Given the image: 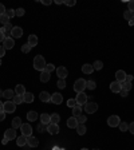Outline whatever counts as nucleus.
I'll list each match as a JSON object with an SVG mask.
<instances>
[{
	"mask_svg": "<svg viewBox=\"0 0 134 150\" xmlns=\"http://www.w3.org/2000/svg\"><path fill=\"white\" fill-rule=\"evenodd\" d=\"M95 87H97V83H95L94 80H86V88H89V90H94Z\"/></svg>",
	"mask_w": 134,
	"mask_h": 150,
	"instance_id": "obj_35",
	"label": "nucleus"
},
{
	"mask_svg": "<svg viewBox=\"0 0 134 150\" xmlns=\"http://www.w3.org/2000/svg\"><path fill=\"white\" fill-rule=\"evenodd\" d=\"M76 121H78V125H83L87 121V117L86 115H83V114H80V115H78L76 117Z\"/></svg>",
	"mask_w": 134,
	"mask_h": 150,
	"instance_id": "obj_37",
	"label": "nucleus"
},
{
	"mask_svg": "<svg viewBox=\"0 0 134 150\" xmlns=\"http://www.w3.org/2000/svg\"><path fill=\"white\" fill-rule=\"evenodd\" d=\"M75 0H68V1H64V4L68 5V7H72V5H75Z\"/></svg>",
	"mask_w": 134,
	"mask_h": 150,
	"instance_id": "obj_48",
	"label": "nucleus"
},
{
	"mask_svg": "<svg viewBox=\"0 0 134 150\" xmlns=\"http://www.w3.org/2000/svg\"><path fill=\"white\" fill-rule=\"evenodd\" d=\"M12 28H13V26L12 24H11V23H7V24H4V26H3V28H1V30H0V31L1 32H9V34H11V31H12Z\"/></svg>",
	"mask_w": 134,
	"mask_h": 150,
	"instance_id": "obj_29",
	"label": "nucleus"
},
{
	"mask_svg": "<svg viewBox=\"0 0 134 150\" xmlns=\"http://www.w3.org/2000/svg\"><path fill=\"white\" fill-rule=\"evenodd\" d=\"M127 93H129V91H126V90H121L119 91V94L122 97H127Z\"/></svg>",
	"mask_w": 134,
	"mask_h": 150,
	"instance_id": "obj_56",
	"label": "nucleus"
},
{
	"mask_svg": "<svg viewBox=\"0 0 134 150\" xmlns=\"http://www.w3.org/2000/svg\"><path fill=\"white\" fill-rule=\"evenodd\" d=\"M126 72L123 70H118L115 72V80L117 82H119V83H123L125 82V79H126Z\"/></svg>",
	"mask_w": 134,
	"mask_h": 150,
	"instance_id": "obj_10",
	"label": "nucleus"
},
{
	"mask_svg": "<svg viewBox=\"0 0 134 150\" xmlns=\"http://www.w3.org/2000/svg\"><path fill=\"white\" fill-rule=\"evenodd\" d=\"M13 46H15V40H13V38L12 36H7L5 40L3 42V47H4L5 50H11V48H13Z\"/></svg>",
	"mask_w": 134,
	"mask_h": 150,
	"instance_id": "obj_8",
	"label": "nucleus"
},
{
	"mask_svg": "<svg viewBox=\"0 0 134 150\" xmlns=\"http://www.w3.org/2000/svg\"><path fill=\"white\" fill-rule=\"evenodd\" d=\"M4 138H7L8 141L15 139V138H16V130H15V129H7L4 131Z\"/></svg>",
	"mask_w": 134,
	"mask_h": 150,
	"instance_id": "obj_9",
	"label": "nucleus"
},
{
	"mask_svg": "<svg viewBox=\"0 0 134 150\" xmlns=\"http://www.w3.org/2000/svg\"><path fill=\"white\" fill-rule=\"evenodd\" d=\"M23 98H24V102H26V103H32V102H34V94L32 93H27L26 91V94L23 95Z\"/></svg>",
	"mask_w": 134,
	"mask_h": 150,
	"instance_id": "obj_27",
	"label": "nucleus"
},
{
	"mask_svg": "<svg viewBox=\"0 0 134 150\" xmlns=\"http://www.w3.org/2000/svg\"><path fill=\"white\" fill-rule=\"evenodd\" d=\"M76 131H78V135H85L86 134V126L85 125H78Z\"/></svg>",
	"mask_w": 134,
	"mask_h": 150,
	"instance_id": "obj_34",
	"label": "nucleus"
},
{
	"mask_svg": "<svg viewBox=\"0 0 134 150\" xmlns=\"http://www.w3.org/2000/svg\"><path fill=\"white\" fill-rule=\"evenodd\" d=\"M22 119L19 118V117H16V118H13L12 119V129H19V127H22Z\"/></svg>",
	"mask_w": 134,
	"mask_h": 150,
	"instance_id": "obj_26",
	"label": "nucleus"
},
{
	"mask_svg": "<svg viewBox=\"0 0 134 150\" xmlns=\"http://www.w3.org/2000/svg\"><path fill=\"white\" fill-rule=\"evenodd\" d=\"M0 93H1V91H0Z\"/></svg>",
	"mask_w": 134,
	"mask_h": 150,
	"instance_id": "obj_64",
	"label": "nucleus"
},
{
	"mask_svg": "<svg viewBox=\"0 0 134 150\" xmlns=\"http://www.w3.org/2000/svg\"><path fill=\"white\" fill-rule=\"evenodd\" d=\"M82 114V107L79 105H76L74 109H72V117H78V115Z\"/></svg>",
	"mask_w": 134,
	"mask_h": 150,
	"instance_id": "obj_33",
	"label": "nucleus"
},
{
	"mask_svg": "<svg viewBox=\"0 0 134 150\" xmlns=\"http://www.w3.org/2000/svg\"><path fill=\"white\" fill-rule=\"evenodd\" d=\"M119 123H121V119L118 115H110V117L107 118V125H109L110 127H117Z\"/></svg>",
	"mask_w": 134,
	"mask_h": 150,
	"instance_id": "obj_5",
	"label": "nucleus"
},
{
	"mask_svg": "<svg viewBox=\"0 0 134 150\" xmlns=\"http://www.w3.org/2000/svg\"><path fill=\"white\" fill-rule=\"evenodd\" d=\"M122 84V90H126V91H130L131 90V83H127V82H123Z\"/></svg>",
	"mask_w": 134,
	"mask_h": 150,
	"instance_id": "obj_41",
	"label": "nucleus"
},
{
	"mask_svg": "<svg viewBox=\"0 0 134 150\" xmlns=\"http://www.w3.org/2000/svg\"><path fill=\"white\" fill-rule=\"evenodd\" d=\"M20 130H22V135H24V137H31L32 135V127H31V125L30 123L22 125Z\"/></svg>",
	"mask_w": 134,
	"mask_h": 150,
	"instance_id": "obj_6",
	"label": "nucleus"
},
{
	"mask_svg": "<svg viewBox=\"0 0 134 150\" xmlns=\"http://www.w3.org/2000/svg\"><path fill=\"white\" fill-rule=\"evenodd\" d=\"M46 66H47V63H46L44 58L42 56V55H36L35 58H34V68L38 71H42L46 70Z\"/></svg>",
	"mask_w": 134,
	"mask_h": 150,
	"instance_id": "obj_1",
	"label": "nucleus"
},
{
	"mask_svg": "<svg viewBox=\"0 0 134 150\" xmlns=\"http://www.w3.org/2000/svg\"><path fill=\"white\" fill-rule=\"evenodd\" d=\"M24 12H26V11H24V8L15 9V15H16V16H23V15H24Z\"/></svg>",
	"mask_w": 134,
	"mask_h": 150,
	"instance_id": "obj_46",
	"label": "nucleus"
},
{
	"mask_svg": "<svg viewBox=\"0 0 134 150\" xmlns=\"http://www.w3.org/2000/svg\"><path fill=\"white\" fill-rule=\"evenodd\" d=\"M51 102L52 103H55V105H60L63 102V97H62V94H59V93H55L51 95Z\"/></svg>",
	"mask_w": 134,
	"mask_h": 150,
	"instance_id": "obj_14",
	"label": "nucleus"
},
{
	"mask_svg": "<svg viewBox=\"0 0 134 150\" xmlns=\"http://www.w3.org/2000/svg\"><path fill=\"white\" fill-rule=\"evenodd\" d=\"M16 143H18V146L27 145V137H24V135H20V137H18V138H16Z\"/></svg>",
	"mask_w": 134,
	"mask_h": 150,
	"instance_id": "obj_28",
	"label": "nucleus"
},
{
	"mask_svg": "<svg viewBox=\"0 0 134 150\" xmlns=\"http://www.w3.org/2000/svg\"><path fill=\"white\" fill-rule=\"evenodd\" d=\"M8 20L9 19L7 18V15H1V16H0V23H1V24H3V26H4V24H7V23H8Z\"/></svg>",
	"mask_w": 134,
	"mask_h": 150,
	"instance_id": "obj_43",
	"label": "nucleus"
},
{
	"mask_svg": "<svg viewBox=\"0 0 134 150\" xmlns=\"http://www.w3.org/2000/svg\"><path fill=\"white\" fill-rule=\"evenodd\" d=\"M75 102H76V105H79V106L86 105L87 103V95L85 93H78V95L75 98Z\"/></svg>",
	"mask_w": 134,
	"mask_h": 150,
	"instance_id": "obj_7",
	"label": "nucleus"
},
{
	"mask_svg": "<svg viewBox=\"0 0 134 150\" xmlns=\"http://www.w3.org/2000/svg\"><path fill=\"white\" fill-rule=\"evenodd\" d=\"M80 150H89V149H86V147H83V149H80Z\"/></svg>",
	"mask_w": 134,
	"mask_h": 150,
	"instance_id": "obj_61",
	"label": "nucleus"
},
{
	"mask_svg": "<svg viewBox=\"0 0 134 150\" xmlns=\"http://www.w3.org/2000/svg\"><path fill=\"white\" fill-rule=\"evenodd\" d=\"M5 11H7V9H5V7L1 4V3H0V16H1V15H4Z\"/></svg>",
	"mask_w": 134,
	"mask_h": 150,
	"instance_id": "obj_51",
	"label": "nucleus"
},
{
	"mask_svg": "<svg viewBox=\"0 0 134 150\" xmlns=\"http://www.w3.org/2000/svg\"><path fill=\"white\" fill-rule=\"evenodd\" d=\"M93 150H99V149H93Z\"/></svg>",
	"mask_w": 134,
	"mask_h": 150,
	"instance_id": "obj_63",
	"label": "nucleus"
},
{
	"mask_svg": "<svg viewBox=\"0 0 134 150\" xmlns=\"http://www.w3.org/2000/svg\"><path fill=\"white\" fill-rule=\"evenodd\" d=\"M16 110V105L13 103V101H7L3 103V111L4 113H13Z\"/></svg>",
	"mask_w": 134,
	"mask_h": 150,
	"instance_id": "obj_4",
	"label": "nucleus"
},
{
	"mask_svg": "<svg viewBox=\"0 0 134 150\" xmlns=\"http://www.w3.org/2000/svg\"><path fill=\"white\" fill-rule=\"evenodd\" d=\"M47 131H48L51 135H55V134H58V133H59V126H58V125L50 123L48 126H47Z\"/></svg>",
	"mask_w": 134,
	"mask_h": 150,
	"instance_id": "obj_15",
	"label": "nucleus"
},
{
	"mask_svg": "<svg viewBox=\"0 0 134 150\" xmlns=\"http://www.w3.org/2000/svg\"><path fill=\"white\" fill-rule=\"evenodd\" d=\"M110 90H111L113 93H115V94H118L122 90V84L119 83V82H117V80H114V82H111L110 83Z\"/></svg>",
	"mask_w": 134,
	"mask_h": 150,
	"instance_id": "obj_13",
	"label": "nucleus"
},
{
	"mask_svg": "<svg viewBox=\"0 0 134 150\" xmlns=\"http://www.w3.org/2000/svg\"><path fill=\"white\" fill-rule=\"evenodd\" d=\"M5 38H7V36H5L4 32H1V31H0V43H3V42L5 40Z\"/></svg>",
	"mask_w": 134,
	"mask_h": 150,
	"instance_id": "obj_52",
	"label": "nucleus"
},
{
	"mask_svg": "<svg viewBox=\"0 0 134 150\" xmlns=\"http://www.w3.org/2000/svg\"><path fill=\"white\" fill-rule=\"evenodd\" d=\"M133 79H134V76H133V75H126L125 82H127V83H131V82H133Z\"/></svg>",
	"mask_w": 134,
	"mask_h": 150,
	"instance_id": "obj_49",
	"label": "nucleus"
},
{
	"mask_svg": "<svg viewBox=\"0 0 134 150\" xmlns=\"http://www.w3.org/2000/svg\"><path fill=\"white\" fill-rule=\"evenodd\" d=\"M4 55H5V48L3 47V46H0V59L4 56Z\"/></svg>",
	"mask_w": 134,
	"mask_h": 150,
	"instance_id": "obj_50",
	"label": "nucleus"
},
{
	"mask_svg": "<svg viewBox=\"0 0 134 150\" xmlns=\"http://www.w3.org/2000/svg\"><path fill=\"white\" fill-rule=\"evenodd\" d=\"M15 94L16 95H24L26 94V88L23 84H18L16 87H15Z\"/></svg>",
	"mask_w": 134,
	"mask_h": 150,
	"instance_id": "obj_24",
	"label": "nucleus"
},
{
	"mask_svg": "<svg viewBox=\"0 0 134 150\" xmlns=\"http://www.w3.org/2000/svg\"><path fill=\"white\" fill-rule=\"evenodd\" d=\"M67 106H68V107H71V109H74V107L76 106L75 99H68V101H67Z\"/></svg>",
	"mask_w": 134,
	"mask_h": 150,
	"instance_id": "obj_44",
	"label": "nucleus"
},
{
	"mask_svg": "<svg viewBox=\"0 0 134 150\" xmlns=\"http://www.w3.org/2000/svg\"><path fill=\"white\" fill-rule=\"evenodd\" d=\"M56 75L59 76V79H64L67 75H68V71H67L66 67L60 66V67H58V68H56Z\"/></svg>",
	"mask_w": 134,
	"mask_h": 150,
	"instance_id": "obj_11",
	"label": "nucleus"
},
{
	"mask_svg": "<svg viewBox=\"0 0 134 150\" xmlns=\"http://www.w3.org/2000/svg\"><path fill=\"white\" fill-rule=\"evenodd\" d=\"M5 15H7V18L8 19L16 16V15H15V9H7V11H5Z\"/></svg>",
	"mask_w": 134,
	"mask_h": 150,
	"instance_id": "obj_42",
	"label": "nucleus"
},
{
	"mask_svg": "<svg viewBox=\"0 0 134 150\" xmlns=\"http://www.w3.org/2000/svg\"><path fill=\"white\" fill-rule=\"evenodd\" d=\"M93 71H94L93 64H89V63H86V64H83V66H82V72H83V74L90 75L91 72H93Z\"/></svg>",
	"mask_w": 134,
	"mask_h": 150,
	"instance_id": "obj_18",
	"label": "nucleus"
},
{
	"mask_svg": "<svg viewBox=\"0 0 134 150\" xmlns=\"http://www.w3.org/2000/svg\"><path fill=\"white\" fill-rule=\"evenodd\" d=\"M93 67H94V70L99 71V70H102V67H103V63L101 62V60H95V62L93 63Z\"/></svg>",
	"mask_w": 134,
	"mask_h": 150,
	"instance_id": "obj_36",
	"label": "nucleus"
},
{
	"mask_svg": "<svg viewBox=\"0 0 134 150\" xmlns=\"http://www.w3.org/2000/svg\"><path fill=\"white\" fill-rule=\"evenodd\" d=\"M4 119H5V113L3 110H0V122L4 121Z\"/></svg>",
	"mask_w": 134,
	"mask_h": 150,
	"instance_id": "obj_53",
	"label": "nucleus"
},
{
	"mask_svg": "<svg viewBox=\"0 0 134 150\" xmlns=\"http://www.w3.org/2000/svg\"><path fill=\"white\" fill-rule=\"evenodd\" d=\"M40 121H42V123L43 125H47V126H48V125L51 123V115L43 113V114L40 115Z\"/></svg>",
	"mask_w": 134,
	"mask_h": 150,
	"instance_id": "obj_21",
	"label": "nucleus"
},
{
	"mask_svg": "<svg viewBox=\"0 0 134 150\" xmlns=\"http://www.w3.org/2000/svg\"><path fill=\"white\" fill-rule=\"evenodd\" d=\"M3 97L5 98V99H12L13 97H15V93H13V90H4V91H3Z\"/></svg>",
	"mask_w": 134,
	"mask_h": 150,
	"instance_id": "obj_25",
	"label": "nucleus"
},
{
	"mask_svg": "<svg viewBox=\"0 0 134 150\" xmlns=\"http://www.w3.org/2000/svg\"><path fill=\"white\" fill-rule=\"evenodd\" d=\"M12 99H13V103H15V105H20V103H23V102H24V98H23V95H16V94H15V97H13Z\"/></svg>",
	"mask_w": 134,
	"mask_h": 150,
	"instance_id": "obj_32",
	"label": "nucleus"
},
{
	"mask_svg": "<svg viewBox=\"0 0 134 150\" xmlns=\"http://www.w3.org/2000/svg\"><path fill=\"white\" fill-rule=\"evenodd\" d=\"M23 35V30L20 27H13L12 31H11V36H12L13 39H18V38H22Z\"/></svg>",
	"mask_w": 134,
	"mask_h": 150,
	"instance_id": "obj_12",
	"label": "nucleus"
},
{
	"mask_svg": "<svg viewBox=\"0 0 134 150\" xmlns=\"http://www.w3.org/2000/svg\"><path fill=\"white\" fill-rule=\"evenodd\" d=\"M27 145L30 146V147H36V146L39 145V141H38V138L35 137H27Z\"/></svg>",
	"mask_w": 134,
	"mask_h": 150,
	"instance_id": "obj_16",
	"label": "nucleus"
},
{
	"mask_svg": "<svg viewBox=\"0 0 134 150\" xmlns=\"http://www.w3.org/2000/svg\"><path fill=\"white\" fill-rule=\"evenodd\" d=\"M39 98H40V101L42 102H51V95H50L47 91H42V93L39 94Z\"/></svg>",
	"mask_w": 134,
	"mask_h": 150,
	"instance_id": "obj_20",
	"label": "nucleus"
},
{
	"mask_svg": "<svg viewBox=\"0 0 134 150\" xmlns=\"http://www.w3.org/2000/svg\"><path fill=\"white\" fill-rule=\"evenodd\" d=\"M56 4H64V1H60V0H58V1H55Z\"/></svg>",
	"mask_w": 134,
	"mask_h": 150,
	"instance_id": "obj_59",
	"label": "nucleus"
},
{
	"mask_svg": "<svg viewBox=\"0 0 134 150\" xmlns=\"http://www.w3.org/2000/svg\"><path fill=\"white\" fill-rule=\"evenodd\" d=\"M31 48H32V47H31V46H30V44H28V43H24V44H23V46H22V52H24V54H28V52H30V51H31Z\"/></svg>",
	"mask_w": 134,
	"mask_h": 150,
	"instance_id": "obj_39",
	"label": "nucleus"
},
{
	"mask_svg": "<svg viewBox=\"0 0 134 150\" xmlns=\"http://www.w3.org/2000/svg\"><path fill=\"white\" fill-rule=\"evenodd\" d=\"M97 110H98V105L95 102H87L85 105V111L87 114H94L97 113Z\"/></svg>",
	"mask_w": 134,
	"mask_h": 150,
	"instance_id": "obj_3",
	"label": "nucleus"
},
{
	"mask_svg": "<svg viewBox=\"0 0 134 150\" xmlns=\"http://www.w3.org/2000/svg\"><path fill=\"white\" fill-rule=\"evenodd\" d=\"M50 78H51V74L47 72L46 70H43L42 72H40V82L46 83V82H48V80H50Z\"/></svg>",
	"mask_w": 134,
	"mask_h": 150,
	"instance_id": "obj_19",
	"label": "nucleus"
},
{
	"mask_svg": "<svg viewBox=\"0 0 134 150\" xmlns=\"http://www.w3.org/2000/svg\"><path fill=\"white\" fill-rule=\"evenodd\" d=\"M54 70H56V68H55V66H54L52 63H47V66H46V71L51 74V72H52Z\"/></svg>",
	"mask_w": 134,
	"mask_h": 150,
	"instance_id": "obj_40",
	"label": "nucleus"
},
{
	"mask_svg": "<svg viewBox=\"0 0 134 150\" xmlns=\"http://www.w3.org/2000/svg\"><path fill=\"white\" fill-rule=\"evenodd\" d=\"M1 143H3V145H7V143H8V139H7V138H3V139H1Z\"/></svg>",
	"mask_w": 134,
	"mask_h": 150,
	"instance_id": "obj_58",
	"label": "nucleus"
},
{
	"mask_svg": "<svg viewBox=\"0 0 134 150\" xmlns=\"http://www.w3.org/2000/svg\"><path fill=\"white\" fill-rule=\"evenodd\" d=\"M0 110H3V103H1V101H0Z\"/></svg>",
	"mask_w": 134,
	"mask_h": 150,
	"instance_id": "obj_60",
	"label": "nucleus"
},
{
	"mask_svg": "<svg viewBox=\"0 0 134 150\" xmlns=\"http://www.w3.org/2000/svg\"><path fill=\"white\" fill-rule=\"evenodd\" d=\"M118 127H119L121 131H127L129 130V123H126V122H121L118 125Z\"/></svg>",
	"mask_w": 134,
	"mask_h": 150,
	"instance_id": "obj_38",
	"label": "nucleus"
},
{
	"mask_svg": "<svg viewBox=\"0 0 134 150\" xmlns=\"http://www.w3.org/2000/svg\"><path fill=\"white\" fill-rule=\"evenodd\" d=\"M56 86H58L59 88H64V87H66V80H64V79H59L58 83H56Z\"/></svg>",
	"mask_w": 134,
	"mask_h": 150,
	"instance_id": "obj_45",
	"label": "nucleus"
},
{
	"mask_svg": "<svg viewBox=\"0 0 134 150\" xmlns=\"http://www.w3.org/2000/svg\"><path fill=\"white\" fill-rule=\"evenodd\" d=\"M129 131L131 133V134H134V122H131V123L129 125Z\"/></svg>",
	"mask_w": 134,
	"mask_h": 150,
	"instance_id": "obj_55",
	"label": "nucleus"
},
{
	"mask_svg": "<svg viewBox=\"0 0 134 150\" xmlns=\"http://www.w3.org/2000/svg\"><path fill=\"white\" fill-rule=\"evenodd\" d=\"M42 3H43L44 5H50L52 1H51V0H42Z\"/></svg>",
	"mask_w": 134,
	"mask_h": 150,
	"instance_id": "obj_57",
	"label": "nucleus"
},
{
	"mask_svg": "<svg viewBox=\"0 0 134 150\" xmlns=\"http://www.w3.org/2000/svg\"><path fill=\"white\" fill-rule=\"evenodd\" d=\"M74 90H75L76 93H85L86 90V80L79 78L78 80H75V83H74Z\"/></svg>",
	"mask_w": 134,
	"mask_h": 150,
	"instance_id": "obj_2",
	"label": "nucleus"
},
{
	"mask_svg": "<svg viewBox=\"0 0 134 150\" xmlns=\"http://www.w3.org/2000/svg\"><path fill=\"white\" fill-rule=\"evenodd\" d=\"M0 64H1V59H0Z\"/></svg>",
	"mask_w": 134,
	"mask_h": 150,
	"instance_id": "obj_62",
	"label": "nucleus"
},
{
	"mask_svg": "<svg viewBox=\"0 0 134 150\" xmlns=\"http://www.w3.org/2000/svg\"><path fill=\"white\" fill-rule=\"evenodd\" d=\"M38 118H39V115H38L36 111H28V113H27V119H28L30 122H34V121H36Z\"/></svg>",
	"mask_w": 134,
	"mask_h": 150,
	"instance_id": "obj_22",
	"label": "nucleus"
},
{
	"mask_svg": "<svg viewBox=\"0 0 134 150\" xmlns=\"http://www.w3.org/2000/svg\"><path fill=\"white\" fill-rule=\"evenodd\" d=\"M44 126H46V125H43V123L39 125V126H38V131H39V133H43V131H44Z\"/></svg>",
	"mask_w": 134,
	"mask_h": 150,
	"instance_id": "obj_54",
	"label": "nucleus"
},
{
	"mask_svg": "<svg viewBox=\"0 0 134 150\" xmlns=\"http://www.w3.org/2000/svg\"><path fill=\"white\" fill-rule=\"evenodd\" d=\"M27 43L30 44L31 47H35L36 44H38V36L36 35H30L28 36V42Z\"/></svg>",
	"mask_w": 134,
	"mask_h": 150,
	"instance_id": "obj_23",
	"label": "nucleus"
},
{
	"mask_svg": "<svg viewBox=\"0 0 134 150\" xmlns=\"http://www.w3.org/2000/svg\"><path fill=\"white\" fill-rule=\"evenodd\" d=\"M59 121H60V115L56 114V113H54V114H51V123L54 125H58Z\"/></svg>",
	"mask_w": 134,
	"mask_h": 150,
	"instance_id": "obj_31",
	"label": "nucleus"
},
{
	"mask_svg": "<svg viewBox=\"0 0 134 150\" xmlns=\"http://www.w3.org/2000/svg\"><path fill=\"white\" fill-rule=\"evenodd\" d=\"M67 126L70 129H76L78 127V121H76V117H71V118L67 119Z\"/></svg>",
	"mask_w": 134,
	"mask_h": 150,
	"instance_id": "obj_17",
	"label": "nucleus"
},
{
	"mask_svg": "<svg viewBox=\"0 0 134 150\" xmlns=\"http://www.w3.org/2000/svg\"><path fill=\"white\" fill-rule=\"evenodd\" d=\"M123 18H125L127 22H134V13L130 12V11H125V13H123Z\"/></svg>",
	"mask_w": 134,
	"mask_h": 150,
	"instance_id": "obj_30",
	"label": "nucleus"
},
{
	"mask_svg": "<svg viewBox=\"0 0 134 150\" xmlns=\"http://www.w3.org/2000/svg\"><path fill=\"white\" fill-rule=\"evenodd\" d=\"M127 7H129L130 12L134 13V0H131V1H129V3H127Z\"/></svg>",
	"mask_w": 134,
	"mask_h": 150,
	"instance_id": "obj_47",
	"label": "nucleus"
}]
</instances>
